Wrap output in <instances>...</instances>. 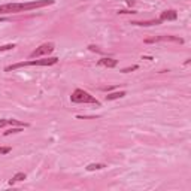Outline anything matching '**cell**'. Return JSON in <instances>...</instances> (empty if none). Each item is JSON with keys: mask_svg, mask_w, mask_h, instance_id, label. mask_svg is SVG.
I'll use <instances>...</instances> for the list:
<instances>
[{"mask_svg": "<svg viewBox=\"0 0 191 191\" xmlns=\"http://www.w3.org/2000/svg\"><path fill=\"white\" fill-rule=\"evenodd\" d=\"M137 69V66H132V67H125V69H123V72L124 73H127V72H132V70H136Z\"/></svg>", "mask_w": 191, "mask_h": 191, "instance_id": "obj_15", "label": "cell"}, {"mask_svg": "<svg viewBox=\"0 0 191 191\" xmlns=\"http://www.w3.org/2000/svg\"><path fill=\"white\" fill-rule=\"evenodd\" d=\"M178 42V43H184V41L178 36H155V37H151V39H145V43H152V42Z\"/></svg>", "mask_w": 191, "mask_h": 191, "instance_id": "obj_5", "label": "cell"}, {"mask_svg": "<svg viewBox=\"0 0 191 191\" xmlns=\"http://www.w3.org/2000/svg\"><path fill=\"white\" fill-rule=\"evenodd\" d=\"M58 61L57 57H48V58H42V60H30V61H21V63H17V64H12V66H8L6 70H17L20 67H27V66H52Z\"/></svg>", "mask_w": 191, "mask_h": 191, "instance_id": "obj_2", "label": "cell"}, {"mask_svg": "<svg viewBox=\"0 0 191 191\" xmlns=\"http://www.w3.org/2000/svg\"><path fill=\"white\" fill-rule=\"evenodd\" d=\"M103 167H106V166L102 164V163H93V164H88V166H87V170H88V172H91V170H100V169H103Z\"/></svg>", "mask_w": 191, "mask_h": 191, "instance_id": "obj_10", "label": "cell"}, {"mask_svg": "<svg viewBox=\"0 0 191 191\" xmlns=\"http://www.w3.org/2000/svg\"><path fill=\"white\" fill-rule=\"evenodd\" d=\"M130 24L133 25H142V27H148V25H157V24H161V20H150V21H132Z\"/></svg>", "mask_w": 191, "mask_h": 191, "instance_id": "obj_8", "label": "cell"}, {"mask_svg": "<svg viewBox=\"0 0 191 191\" xmlns=\"http://www.w3.org/2000/svg\"><path fill=\"white\" fill-rule=\"evenodd\" d=\"M176 18H178V14H176V11H173V9L164 11V12H161V15H160V20H161V21H175Z\"/></svg>", "mask_w": 191, "mask_h": 191, "instance_id": "obj_6", "label": "cell"}, {"mask_svg": "<svg viewBox=\"0 0 191 191\" xmlns=\"http://www.w3.org/2000/svg\"><path fill=\"white\" fill-rule=\"evenodd\" d=\"M6 124L8 125H17V127H27L25 123H21L18 119H6Z\"/></svg>", "mask_w": 191, "mask_h": 191, "instance_id": "obj_11", "label": "cell"}, {"mask_svg": "<svg viewBox=\"0 0 191 191\" xmlns=\"http://www.w3.org/2000/svg\"><path fill=\"white\" fill-rule=\"evenodd\" d=\"M116 64H118V60H115V58H100L99 60V66H105V67H109V69H112V67H115Z\"/></svg>", "mask_w": 191, "mask_h": 191, "instance_id": "obj_7", "label": "cell"}, {"mask_svg": "<svg viewBox=\"0 0 191 191\" xmlns=\"http://www.w3.org/2000/svg\"><path fill=\"white\" fill-rule=\"evenodd\" d=\"M125 96V91H116V93H111L106 96V100H116L119 97H124Z\"/></svg>", "mask_w": 191, "mask_h": 191, "instance_id": "obj_9", "label": "cell"}, {"mask_svg": "<svg viewBox=\"0 0 191 191\" xmlns=\"http://www.w3.org/2000/svg\"><path fill=\"white\" fill-rule=\"evenodd\" d=\"M54 5V0H36L28 3H8V5H0V14H15V12H24L32 9L43 8Z\"/></svg>", "mask_w": 191, "mask_h": 191, "instance_id": "obj_1", "label": "cell"}, {"mask_svg": "<svg viewBox=\"0 0 191 191\" xmlns=\"http://www.w3.org/2000/svg\"><path fill=\"white\" fill-rule=\"evenodd\" d=\"M127 3H128V5H130V6H132V5H133V3H134V0H128V2H127Z\"/></svg>", "mask_w": 191, "mask_h": 191, "instance_id": "obj_18", "label": "cell"}, {"mask_svg": "<svg viewBox=\"0 0 191 191\" xmlns=\"http://www.w3.org/2000/svg\"><path fill=\"white\" fill-rule=\"evenodd\" d=\"M23 179H25V173H23V172H20V173H17L14 178H12V181H11V184L14 182H18V181H23Z\"/></svg>", "mask_w": 191, "mask_h": 191, "instance_id": "obj_12", "label": "cell"}, {"mask_svg": "<svg viewBox=\"0 0 191 191\" xmlns=\"http://www.w3.org/2000/svg\"><path fill=\"white\" fill-rule=\"evenodd\" d=\"M70 100H72L73 103H93V105H96V106H100V102L96 99L94 96H91L90 93L84 91V90H79V88L72 93Z\"/></svg>", "mask_w": 191, "mask_h": 191, "instance_id": "obj_3", "label": "cell"}, {"mask_svg": "<svg viewBox=\"0 0 191 191\" xmlns=\"http://www.w3.org/2000/svg\"><path fill=\"white\" fill-rule=\"evenodd\" d=\"M118 14H136L134 11H118Z\"/></svg>", "mask_w": 191, "mask_h": 191, "instance_id": "obj_17", "label": "cell"}, {"mask_svg": "<svg viewBox=\"0 0 191 191\" xmlns=\"http://www.w3.org/2000/svg\"><path fill=\"white\" fill-rule=\"evenodd\" d=\"M15 48V43H8V45H2L0 46V52H3V51H9V50H14Z\"/></svg>", "mask_w": 191, "mask_h": 191, "instance_id": "obj_13", "label": "cell"}, {"mask_svg": "<svg viewBox=\"0 0 191 191\" xmlns=\"http://www.w3.org/2000/svg\"><path fill=\"white\" fill-rule=\"evenodd\" d=\"M23 128H24V127H17V128H12V130H9V132H5V136H9V134H12V133H20V132H23Z\"/></svg>", "mask_w": 191, "mask_h": 191, "instance_id": "obj_14", "label": "cell"}, {"mask_svg": "<svg viewBox=\"0 0 191 191\" xmlns=\"http://www.w3.org/2000/svg\"><path fill=\"white\" fill-rule=\"evenodd\" d=\"M11 152V148L9 146H5V148H0V154H8Z\"/></svg>", "mask_w": 191, "mask_h": 191, "instance_id": "obj_16", "label": "cell"}, {"mask_svg": "<svg viewBox=\"0 0 191 191\" xmlns=\"http://www.w3.org/2000/svg\"><path fill=\"white\" fill-rule=\"evenodd\" d=\"M54 50H55V45H54L52 42H48V43H43V45H41L39 48H36V50L30 54V57H32V58H37V57H42V55H48V54H51Z\"/></svg>", "mask_w": 191, "mask_h": 191, "instance_id": "obj_4", "label": "cell"}]
</instances>
